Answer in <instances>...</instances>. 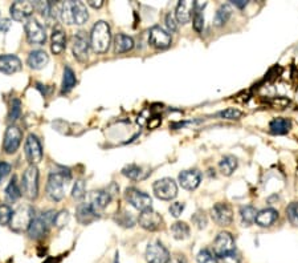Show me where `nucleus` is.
<instances>
[{"label":"nucleus","mask_w":298,"mask_h":263,"mask_svg":"<svg viewBox=\"0 0 298 263\" xmlns=\"http://www.w3.org/2000/svg\"><path fill=\"white\" fill-rule=\"evenodd\" d=\"M57 11H59L57 15L61 21L68 25H72V24L83 25L89 19V12L83 1H64L59 4Z\"/></svg>","instance_id":"obj_1"},{"label":"nucleus","mask_w":298,"mask_h":263,"mask_svg":"<svg viewBox=\"0 0 298 263\" xmlns=\"http://www.w3.org/2000/svg\"><path fill=\"white\" fill-rule=\"evenodd\" d=\"M72 180V174L68 169L61 170H53L49 177H48L47 184V196L52 201L59 202L65 196V190H67L68 185Z\"/></svg>","instance_id":"obj_2"},{"label":"nucleus","mask_w":298,"mask_h":263,"mask_svg":"<svg viewBox=\"0 0 298 263\" xmlns=\"http://www.w3.org/2000/svg\"><path fill=\"white\" fill-rule=\"evenodd\" d=\"M111 44V31L109 24L99 20L93 25L91 32V47L96 53H106Z\"/></svg>","instance_id":"obj_3"},{"label":"nucleus","mask_w":298,"mask_h":263,"mask_svg":"<svg viewBox=\"0 0 298 263\" xmlns=\"http://www.w3.org/2000/svg\"><path fill=\"white\" fill-rule=\"evenodd\" d=\"M57 213L55 210L43 213L41 216L35 217L32 221L31 226L28 229V236L32 240H43L44 237L48 236L51 230V226H55V218Z\"/></svg>","instance_id":"obj_4"},{"label":"nucleus","mask_w":298,"mask_h":263,"mask_svg":"<svg viewBox=\"0 0 298 263\" xmlns=\"http://www.w3.org/2000/svg\"><path fill=\"white\" fill-rule=\"evenodd\" d=\"M21 192L28 200H36L39 196V169L36 165H29L23 173Z\"/></svg>","instance_id":"obj_5"},{"label":"nucleus","mask_w":298,"mask_h":263,"mask_svg":"<svg viewBox=\"0 0 298 263\" xmlns=\"http://www.w3.org/2000/svg\"><path fill=\"white\" fill-rule=\"evenodd\" d=\"M35 217V210L31 206H20L17 210L13 212L12 220L9 222L11 229H13L15 232H28Z\"/></svg>","instance_id":"obj_6"},{"label":"nucleus","mask_w":298,"mask_h":263,"mask_svg":"<svg viewBox=\"0 0 298 263\" xmlns=\"http://www.w3.org/2000/svg\"><path fill=\"white\" fill-rule=\"evenodd\" d=\"M154 194L162 201H171L178 196V185L173 178H161L153 186Z\"/></svg>","instance_id":"obj_7"},{"label":"nucleus","mask_w":298,"mask_h":263,"mask_svg":"<svg viewBox=\"0 0 298 263\" xmlns=\"http://www.w3.org/2000/svg\"><path fill=\"white\" fill-rule=\"evenodd\" d=\"M125 200L129 202L134 209L137 210H147V209H151V204H153V200L149 194H146L145 192H141L135 188H127L125 190Z\"/></svg>","instance_id":"obj_8"},{"label":"nucleus","mask_w":298,"mask_h":263,"mask_svg":"<svg viewBox=\"0 0 298 263\" xmlns=\"http://www.w3.org/2000/svg\"><path fill=\"white\" fill-rule=\"evenodd\" d=\"M89 48H91V36H88L85 31L76 32L72 41V49L76 59L85 61L89 55Z\"/></svg>","instance_id":"obj_9"},{"label":"nucleus","mask_w":298,"mask_h":263,"mask_svg":"<svg viewBox=\"0 0 298 263\" xmlns=\"http://www.w3.org/2000/svg\"><path fill=\"white\" fill-rule=\"evenodd\" d=\"M24 29H25V35H27L28 41L31 44H44L47 41V33H45V28L39 23L37 20L31 17L28 19L24 24Z\"/></svg>","instance_id":"obj_10"},{"label":"nucleus","mask_w":298,"mask_h":263,"mask_svg":"<svg viewBox=\"0 0 298 263\" xmlns=\"http://www.w3.org/2000/svg\"><path fill=\"white\" fill-rule=\"evenodd\" d=\"M145 257L147 263H169L171 260L170 252L159 241L149 244Z\"/></svg>","instance_id":"obj_11"},{"label":"nucleus","mask_w":298,"mask_h":263,"mask_svg":"<svg viewBox=\"0 0 298 263\" xmlns=\"http://www.w3.org/2000/svg\"><path fill=\"white\" fill-rule=\"evenodd\" d=\"M138 222L141 225V228H143L147 232H158L163 228V218L159 213L153 210V209H147V210L141 212Z\"/></svg>","instance_id":"obj_12"},{"label":"nucleus","mask_w":298,"mask_h":263,"mask_svg":"<svg viewBox=\"0 0 298 263\" xmlns=\"http://www.w3.org/2000/svg\"><path fill=\"white\" fill-rule=\"evenodd\" d=\"M173 43V37L169 31L159 25H154L149 32V44L157 49H166Z\"/></svg>","instance_id":"obj_13"},{"label":"nucleus","mask_w":298,"mask_h":263,"mask_svg":"<svg viewBox=\"0 0 298 263\" xmlns=\"http://www.w3.org/2000/svg\"><path fill=\"white\" fill-rule=\"evenodd\" d=\"M24 150H25V156H27L29 165H37L43 160V148H41L39 138L36 137L35 134L28 136L25 144H24Z\"/></svg>","instance_id":"obj_14"},{"label":"nucleus","mask_w":298,"mask_h":263,"mask_svg":"<svg viewBox=\"0 0 298 263\" xmlns=\"http://www.w3.org/2000/svg\"><path fill=\"white\" fill-rule=\"evenodd\" d=\"M23 140V133L20 130L19 126L9 125L5 130L3 141V149L7 154H13L16 150L19 149L20 144Z\"/></svg>","instance_id":"obj_15"},{"label":"nucleus","mask_w":298,"mask_h":263,"mask_svg":"<svg viewBox=\"0 0 298 263\" xmlns=\"http://www.w3.org/2000/svg\"><path fill=\"white\" fill-rule=\"evenodd\" d=\"M236 250L235 238L232 237L231 233L221 232L219 233V236L216 237L215 242H213V253L217 258L223 257L224 254Z\"/></svg>","instance_id":"obj_16"},{"label":"nucleus","mask_w":298,"mask_h":263,"mask_svg":"<svg viewBox=\"0 0 298 263\" xmlns=\"http://www.w3.org/2000/svg\"><path fill=\"white\" fill-rule=\"evenodd\" d=\"M212 220L219 226H229L233 221V212L232 208L225 202H217L211 210Z\"/></svg>","instance_id":"obj_17"},{"label":"nucleus","mask_w":298,"mask_h":263,"mask_svg":"<svg viewBox=\"0 0 298 263\" xmlns=\"http://www.w3.org/2000/svg\"><path fill=\"white\" fill-rule=\"evenodd\" d=\"M9 11H11V16L13 20L27 21L28 19H31L35 7L31 1H15V3H12Z\"/></svg>","instance_id":"obj_18"},{"label":"nucleus","mask_w":298,"mask_h":263,"mask_svg":"<svg viewBox=\"0 0 298 263\" xmlns=\"http://www.w3.org/2000/svg\"><path fill=\"white\" fill-rule=\"evenodd\" d=\"M76 217L81 225H89L92 222H95L99 218V212L89 202H84L77 206L76 210Z\"/></svg>","instance_id":"obj_19"},{"label":"nucleus","mask_w":298,"mask_h":263,"mask_svg":"<svg viewBox=\"0 0 298 263\" xmlns=\"http://www.w3.org/2000/svg\"><path fill=\"white\" fill-rule=\"evenodd\" d=\"M51 51L53 55H60L67 47V33L61 24H56L51 37Z\"/></svg>","instance_id":"obj_20"},{"label":"nucleus","mask_w":298,"mask_h":263,"mask_svg":"<svg viewBox=\"0 0 298 263\" xmlns=\"http://www.w3.org/2000/svg\"><path fill=\"white\" fill-rule=\"evenodd\" d=\"M201 182V173L197 169L183 170L179 174V184L186 190H195Z\"/></svg>","instance_id":"obj_21"},{"label":"nucleus","mask_w":298,"mask_h":263,"mask_svg":"<svg viewBox=\"0 0 298 263\" xmlns=\"http://www.w3.org/2000/svg\"><path fill=\"white\" fill-rule=\"evenodd\" d=\"M194 13H195V1L183 0V1L178 3L177 9H175V19L178 23L187 24Z\"/></svg>","instance_id":"obj_22"},{"label":"nucleus","mask_w":298,"mask_h":263,"mask_svg":"<svg viewBox=\"0 0 298 263\" xmlns=\"http://www.w3.org/2000/svg\"><path fill=\"white\" fill-rule=\"evenodd\" d=\"M21 69V61L15 55H1L0 56V72L12 75Z\"/></svg>","instance_id":"obj_23"},{"label":"nucleus","mask_w":298,"mask_h":263,"mask_svg":"<svg viewBox=\"0 0 298 263\" xmlns=\"http://www.w3.org/2000/svg\"><path fill=\"white\" fill-rule=\"evenodd\" d=\"M277 220H279V212L273 208H268L257 212L255 222L260 228H271Z\"/></svg>","instance_id":"obj_24"},{"label":"nucleus","mask_w":298,"mask_h":263,"mask_svg":"<svg viewBox=\"0 0 298 263\" xmlns=\"http://www.w3.org/2000/svg\"><path fill=\"white\" fill-rule=\"evenodd\" d=\"M49 61V56L47 55V52L41 51V49H35V51L29 52L28 55L27 63L29 68L32 69H43Z\"/></svg>","instance_id":"obj_25"},{"label":"nucleus","mask_w":298,"mask_h":263,"mask_svg":"<svg viewBox=\"0 0 298 263\" xmlns=\"http://www.w3.org/2000/svg\"><path fill=\"white\" fill-rule=\"evenodd\" d=\"M111 201V193L109 190H96L91 193V200L89 204H92L97 210L105 209Z\"/></svg>","instance_id":"obj_26"},{"label":"nucleus","mask_w":298,"mask_h":263,"mask_svg":"<svg viewBox=\"0 0 298 263\" xmlns=\"http://www.w3.org/2000/svg\"><path fill=\"white\" fill-rule=\"evenodd\" d=\"M134 48L133 37L125 35V33H118L114 37V52L115 53H125V52L131 51Z\"/></svg>","instance_id":"obj_27"},{"label":"nucleus","mask_w":298,"mask_h":263,"mask_svg":"<svg viewBox=\"0 0 298 263\" xmlns=\"http://www.w3.org/2000/svg\"><path fill=\"white\" fill-rule=\"evenodd\" d=\"M292 129V121L289 118L277 117L273 118L269 124V130L273 134H287Z\"/></svg>","instance_id":"obj_28"},{"label":"nucleus","mask_w":298,"mask_h":263,"mask_svg":"<svg viewBox=\"0 0 298 263\" xmlns=\"http://www.w3.org/2000/svg\"><path fill=\"white\" fill-rule=\"evenodd\" d=\"M237 158L233 157V156H224L219 162V169L221 172L223 176H231L236 169H237Z\"/></svg>","instance_id":"obj_29"},{"label":"nucleus","mask_w":298,"mask_h":263,"mask_svg":"<svg viewBox=\"0 0 298 263\" xmlns=\"http://www.w3.org/2000/svg\"><path fill=\"white\" fill-rule=\"evenodd\" d=\"M76 83H77V79H76V75L73 69L71 67H65L64 68V77H63V85H61V93H69L73 88H75Z\"/></svg>","instance_id":"obj_30"},{"label":"nucleus","mask_w":298,"mask_h":263,"mask_svg":"<svg viewBox=\"0 0 298 263\" xmlns=\"http://www.w3.org/2000/svg\"><path fill=\"white\" fill-rule=\"evenodd\" d=\"M231 16H232L231 5H229V4H221V5L219 7V9L216 11L213 24H215L216 27H223L224 24L231 19Z\"/></svg>","instance_id":"obj_31"},{"label":"nucleus","mask_w":298,"mask_h":263,"mask_svg":"<svg viewBox=\"0 0 298 263\" xmlns=\"http://www.w3.org/2000/svg\"><path fill=\"white\" fill-rule=\"evenodd\" d=\"M21 194H23V192H21V188L17 184L16 177H12L11 182L5 188V198H7L8 202H16L21 197Z\"/></svg>","instance_id":"obj_32"},{"label":"nucleus","mask_w":298,"mask_h":263,"mask_svg":"<svg viewBox=\"0 0 298 263\" xmlns=\"http://www.w3.org/2000/svg\"><path fill=\"white\" fill-rule=\"evenodd\" d=\"M256 216H257V210L251 205L241 206V209H240V218H241L243 226H251L256 221Z\"/></svg>","instance_id":"obj_33"},{"label":"nucleus","mask_w":298,"mask_h":263,"mask_svg":"<svg viewBox=\"0 0 298 263\" xmlns=\"http://www.w3.org/2000/svg\"><path fill=\"white\" fill-rule=\"evenodd\" d=\"M171 234L175 240L183 241L190 237V228L186 222H175L171 226Z\"/></svg>","instance_id":"obj_34"},{"label":"nucleus","mask_w":298,"mask_h":263,"mask_svg":"<svg viewBox=\"0 0 298 263\" xmlns=\"http://www.w3.org/2000/svg\"><path fill=\"white\" fill-rule=\"evenodd\" d=\"M122 173H123V176L130 178V180H142V178H145V174L142 172V168H139L138 165H134V164L125 166L123 170H122Z\"/></svg>","instance_id":"obj_35"},{"label":"nucleus","mask_w":298,"mask_h":263,"mask_svg":"<svg viewBox=\"0 0 298 263\" xmlns=\"http://www.w3.org/2000/svg\"><path fill=\"white\" fill-rule=\"evenodd\" d=\"M197 260L198 263H219V260H217V257L215 256V253L208 250V249L200 250L197 257Z\"/></svg>","instance_id":"obj_36"},{"label":"nucleus","mask_w":298,"mask_h":263,"mask_svg":"<svg viewBox=\"0 0 298 263\" xmlns=\"http://www.w3.org/2000/svg\"><path fill=\"white\" fill-rule=\"evenodd\" d=\"M287 217L293 226H298V202H292L287 208Z\"/></svg>","instance_id":"obj_37"},{"label":"nucleus","mask_w":298,"mask_h":263,"mask_svg":"<svg viewBox=\"0 0 298 263\" xmlns=\"http://www.w3.org/2000/svg\"><path fill=\"white\" fill-rule=\"evenodd\" d=\"M33 7H35V11L39 12L44 17L52 15V3L49 1H36L33 3Z\"/></svg>","instance_id":"obj_38"},{"label":"nucleus","mask_w":298,"mask_h":263,"mask_svg":"<svg viewBox=\"0 0 298 263\" xmlns=\"http://www.w3.org/2000/svg\"><path fill=\"white\" fill-rule=\"evenodd\" d=\"M193 25L194 29L200 33V32L203 31L204 28V15H203V9H197L195 8V13H194L193 17Z\"/></svg>","instance_id":"obj_39"},{"label":"nucleus","mask_w":298,"mask_h":263,"mask_svg":"<svg viewBox=\"0 0 298 263\" xmlns=\"http://www.w3.org/2000/svg\"><path fill=\"white\" fill-rule=\"evenodd\" d=\"M13 210L8 205H0V225H8L11 222Z\"/></svg>","instance_id":"obj_40"},{"label":"nucleus","mask_w":298,"mask_h":263,"mask_svg":"<svg viewBox=\"0 0 298 263\" xmlns=\"http://www.w3.org/2000/svg\"><path fill=\"white\" fill-rule=\"evenodd\" d=\"M21 114V102H20L19 98H13V101L11 104V112H9V116H8V120L11 122H15L17 118L20 117Z\"/></svg>","instance_id":"obj_41"},{"label":"nucleus","mask_w":298,"mask_h":263,"mask_svg":"<svg viewBox=\"0 0 298 263\" xmlns=\"http://www.w3.org/2000/svg\"><path fill=\"white\" fill-rule=\"evenodd\" d=\"M217 260H219V263H241V256L237 250H233L228 254H224Z\"/></svg>","instance_id":"obj_42"},{"label":"nucleus","mask_w":298,"mask_h":263,"mask_svg":"<svg viewBox=\"0 0 298 263\" xmlns=\"http://www.w3.org/2000/svg\"><path fill=\"white\" fill-rule=\"evenodd\" d=\"M85 193H87V189H85V182L83 180L77 181L73 186V190H72V197L75 200H81L85 197Z\"/></svg>","instance_id":"obj_43"},{"label":"nucleus","mask_w":298,"mask_h":263,"mask_svg":"<svg viewBox=\"0 0 298 263\" xmlns=\"http://www.w3.org/2000/svg\"><path fill=\"white\" fill-rule=\"evenodd\" d=\"M219 116L225 118V120H239L241 117V112L239 109H235V108H228V109L220 112Z\"/></svg>","instance_id":"obj_44"},{"label":"nucleus","mask_w":298,"mask_h":263,"mask_svg":"<svg viewBox=\"0 0 298 263\" xmlns=\"http://www.w3.org/2000/svg\"><path fill=\"white\" fill-rule=\"evenodd\" d=\"M68 221H69V213L67 210H63V212H60L56 214L55 218V226L57 228H63L65 225L68 224Z\"/></svg>","instance_id":"obj_45"},{"label":"nucleus","mask_w":298,"mask_h":263,"mask_svg":"<svg viewBox=\"0 0 298 263\" xmlns=\"http://www.w3.org/2000/svg\"><path fill=\"white\" fill-rule=\"evenodd\" d=\"M186 205L183 204V202H174V204L170 205V213H171V216L175 217V218H178V217L181 216L182 213H183V210H185Z\"/></svg>","instance_id":"obj_46"},{"label":"nucleus","mask_w":298,"mask_h":263,"mask_svg":"<svg viewBox=\"0 0 298 263\" xmlns=\"http://www.w3.org/2000/svg\"><path fill=\"white\" fill-rule=\"evenodd\" d=\"M166 25H167V29H169L170 33L178 31V21L175 19V16L171 15V13H167L166 15Z\"/></svg>","instance_id":"obj_47"},{"label":"nucleus","mask_w":298,"mask_h":263,"mask_svg":"<svg viewBox=\"0 0 298 263\" xmlns=\"http://www.w3.org/2000/svg\"><path fill=\"white\" fill-rule=\"evenodd\" d=\"M193 221L195 222V225H198V228L199 229L205 228V225H207V218L204 216V213L203 214H201V213H197V214L194 216Z\"/></svg>","instance_id":"obj_48"},{"label":"nucleus","mask_w":298,"mask_h":263,"mask_svg":"<svg viewBox=\"0 0 298 263\" xmlns=\"http://www.w3.org/2000/svg\"><path fill=\"white\" fill-rule=\"evenodd\" d=\"M9 172H11V165L8 162H0V182L9 174Z\"/></svg>","instance_id":"obj_49"},{"label":"nucleus","mask_w":298,"mask_h":263,"mask_svg":"<svg viewBox=\"0 0 298 263\" xmlns=\"http://www.w3.org/2000/svg\"><path fill=\"white\" fill-rule=\"evenodd\" d=\"M11 28V20L9 19H1L0 20V31L8 32Z\"/></svg>","instance_id":"obj_50"},{"label":"nucleus","mask_w":298,"mask_h":263,"mask_svg":"<svg viewBox=\"0 0 298 263\" xmlns=\"http://www.w3.org/2000/svg\"><path fill=\"white\" fill-rule=\"evenodd\" d=\"M169 263H187L185 256H175L170 260Z\"/></svg>","instance_id":"obj_51"},{"label":"nucleus","mask_w":298,"mask_h":263,"mask_svg":"<svg viewBox=\"0 0 298 263\" xmlns=\"http://www.w3.org/2000/svg\"><path fill=\"white\" fill-rule=\"evenodd\" d=\"M232 4H233L235 7H237V8H240V9H241V8L247 7L248 1H247V0H233V1H232Z\"/></svg>","instance_id":"obj_52"},{"label":"nucleus","mask_w":298,"mask_h":263,"mask_svg":"<svg viewBox=\"0 0 298 263\" xmlns=\"http://www.w3.org/2000/svg\"><path fill=\"white\" fill-rule=\"evenodd\" d=\"M88 4L93 8H101L102 5H103V1H102V0H97V1H96V0H89Z\"/></svg>","instance_id":"obj_53"},{"label":"nucleus","mask_w":298,"mask_h":263,"mask_svg":"<svg viewBox=\"0 0 298 263\" xmlns=\"http://www.w3.org/2000/svg\"><path fill=\"white\" fill-rule=\"evenodd\" d=\"M44 263H56V261L53 260V258H48V260L45 261V262H44Z\"/></svg>","instance_id":"obj_54"}]
</instances>
